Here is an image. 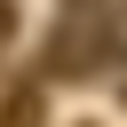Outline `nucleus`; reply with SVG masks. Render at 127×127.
<instances>
[{"label":"nucleus","mask_w":127,"mask_h":127,"mask_svg":"<svg viewBox=\"0 0 127 127\" xmlns=\"http://www.w3.org/2000/svg\"><path fill=\"white\" fill-rule=\"evenodd\" d=\"M40 111H48V95H40V87H16V95L0 103V127H40Z\"/></svg>","instance_id":"nucleus-1"},{"label":"nucleus","mask_w":127,"mask_h":127,"mask_svg":"<svg viewBox=\"0 0 127 127\" xmlns=\"http://www.w3.org/2000/svg\"><path fill=\"white\" fill-rule=\"evenodd\" d=\"M8 32H16V8H8V0H0V48H8Z\"/></svg>","instance_id":"nucleus-2"}]
</instances>
